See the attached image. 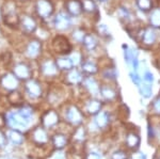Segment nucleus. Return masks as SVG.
Masks as SVG:
<instances>
[{
    "mask_svg": "<svg viewBox=\"0 0 160 159\" xmlns=\"http://www.w3.org/2000/svg\"><path fill=\"white\" fill-rule=\"evenodd\" d=\"M33 113V110L30 107H22L17 112L10 113L7 117V123L13 129L26 130L29 125V120Z\"/></svg>",
    "mask_w": 160,
    "mask_h": 159,
    "instance_id": "1",
    "label": "nucleus"
},
{
    "mask_svg": "<svg viewBox=\"0 0 160 159\" xmlns=\"http://www.w3.org/2000/svg\"><path fill=\"white\" fill-rule=\"evenodd\" d=\"M52 47L56 50V52L62 53V55H66L72 50V45L69 41L63 35H59L55 37L52 41Z\"/></svg>",
    "mask_w": 160,
    "mask_h": 159,
    "instance_id": "2",
    "label": "nucleus"
},
{
    "mask_svg": "<svg viewBox=\"0 0 160 159\" xmlns=\"http://www.w3.org/2000/svg\"><path fill=\"white\" fill-rule=\"evenodd\" d=\"M35 10L41 18H47L53 13V6L49 0H38Z\"/></svg>",
    "mask_w": 160,
    "mask_h": 159,
    "instance_id": "3",
    "label": "nucleus"
},
{
    "mask_svg": "<svg viewBox=\"0 0 160 159\" xmlns=\"http://www.w3.org/2000/svg\"><path fill=\"white\" fill-rule=\"evenodd\" d=\"M0 83L4 89L9 90V91H14L18 87V79L14 74H6L1 77Z\"/></svg>",
    "mask_w": 160,
    "mask_h": 159,
    "instance_id": "4",
    "label": "nucleus"
},
{
    "mask_svg": "<svg viewBox=\"0 0 160 159\" xmlns=\"http://www.w3.org/2000/svg\"><path fill=\"white\" fill-rule=\"evenodd\" d=\"M13 74L16 76L17 79H20V80H29L31 76V71L27 64L18 63L14 66Z\"/></svg>",
    "mask_w": 160,
    "mask_h": 159,
    "instance_id": "5",
    "label": "nucleus"
},
{
    "mask_svg": "<svg viewBox=\"0 0 160 159\" xmlns=\"http://www.w3.org/2000/svg\"><path fill=\"white\" fill-rule=\"evenodd\" d=\"M69 26H71V18H69L68 14H66L64 12L59 13L55 18L56 29L60 30V31H64V30L68 29Z\"/></svg>",
    "mask_w": 160,
    "mask_h": 159,
    "instance_id": "6",
    "label": "nucleus"
},
{
    "mask_svg": "<svg viewBox=\"0 0 160 159\" xmlns=\"http://www.w3.org/2000/svg\"><path fill=\"white\" fill-rule=\"evenodd\" d=\"M66 119L69 123H72L73 125H79L83 120V115H82L81 111L76 108V107H71L68 111H66Z\"/></svg>",
    "mask_w": 160,
    "mask_h": 159,
    "instance_id": "7",
    "label": "nucleus"
},
{
    "mask_svg": "<svg viewBox=\"0 0 160 159\" xmlns=\"http://www.w3.org/2000/svg\"><path fill=\"white\" fill-rule=\"evenodd\" d=\"M26 91L29 94L31 97L33 98H38L42 94V88H41V84L38 82L37 80H33V79H29L26 83Z\"/></svg>",
    "mask_w": 160,
    "mask_h": 159,
    "instance_id": "8",
    "label": "nucleus"
},
{
    "mask_svg": "<svg viewBox=\"0 0 160 159\" xmlns=\"http://www.w3.org/2000/svg\"><path fill=\"white\" fill-rule=\"evenodd\" d=\"M19 25L22 26V31L28 33V34H31L37 30V22L34 20V18H32L31 16H28V15H25L22 19H20Z\"/></svg>",
    "mask_w": 160,
    "mask_h": 159,
    "instance_id": "9",
    "label": "nucleus"
},
{
    "mask_svg": "<svg viewBox=\"0 0 160 159\" xmlns=\"http://www.w3.org/2000/svg\"><path fill=\"white\" fill-rule=\"evenodd\" d=\"M68 12L73 16H78L82 12V2L80 0H68L65 3Z\"/></svg>",
    "mask_w": 160,
    "mask_h": 159,
    "instance_id": "10",
    "label": "nucleus"
},
{
    "mask_svg": "<svg viewBox=\"0 0 160 159\" xmlns=\"http://www.w3.org/2000/svg\"><path fill=\"white\" fill-rule=\"evenodd\" d=\"M43 125L46 127H51L55 126L57 123L59 122V115L56 111L53 110H49V111L45 112L42 117Z\"/></svg>",
    "mask_w": 160,
    "mask_h": 159,
    "instance_id": "11",
    "label": "nucleus"
},
{
    "mask_svg": "<svg viewBox=\"0 0 160 159\" xmlns=\"http://www.w3.org/2000/svg\"><path fill=\"white\" fill-rule=\"evenodd\" d=\"M31 138L37 144H45L48 141V137L47 134H46L45 129L43 127H37L32 132V135H31Z\"/></svg>",
    "mask_w": 160,
    "mask_h": 159,
    "instance_id": "12",
    "label": "nucleus"
},
{
    "mask_svg": "<svg viewBox=\"0 0 160 159\" xmlns=\"http://www.w3.org/2000/svg\"><path fill=\"white\" fill-rule=\"evenodd\" d=\"M4 22L9 27H17L20 22V19L14 9H10L6 15H4Z\"/></svg>",
    "mask_w": 160,
    "mask_h": 159,
    "instance_id": "13",
    "label": "nucleus"
},
{
    "mask_svg": "<svg viewBox=\"0 0 160 159\" xmlns=\"http://www.w3.org/2000/svg\"><path fill=\"white\" fill-rule=\"evenodd\" d=\"M41 49H42V46H41V43L37 40H33L29 43L27 47V55L29 56L30 58L34 59L38 57V55L41 53Z\"/></svg>",
    "mask_w": 160,
    "mask_h": 159,
    "instance_id": "14",
    "label": "nucleus"
},
{
    "mask_svg": "<svg viewBox=\"0 0 160 159\" xmlns=\"http://www.w3.org/2000/svg\"><path fill=\"white\" fill-rule=\"evenodd\" d=\"M58 70L59 68L57 64L51 62V61H46L42 65V72L46 76H55L58 73Z\"/></svg>",
    "mask_w": 160,
    "mask_h": 159,
    "instance_id": "15",
    "label": "nucleus"
},
{
    "mask_svg": "<svg viewBox=\"0 0 160 159\" xmlns=\"http://www.w3.org/2000/svg\"><path fill=\"white\" fill-rule=\"evenodd\" d=\"M126 144L131 150L137 148L139 147V144H140V137L137 134H135V132H130L126 137Z\"/></svg>",
    "mask_w": 160,
    "mask_h": 159,
    "instance_id": "16",
    "label": "nucleus"
},
{
    "mask_svg": "<svg viewBox=\"0 0 160 159\" xmlns=\"http://www.w3.org/2000/svg\"><path fill=\"white\" fill-rule=\"evenodd\" d=\"M156 41V33L152 29H146L142 34V42L146 45H153Z\"/></svg>",
    "mask_w": 160,
    "mask_h": 159,
    "instance_id": "17",
    "label": "nucleus"
},
{
    "mask_svg": "<svg viewBox=\"0 0 160 159\" xmlns=\"http://www.w3.org/2000/svg\"><path fill=\"white\" fill-rule=\"evenodd\" d=\"M56 64L58 66L59 70H63V71H69L72 67H73V63H72V60L69 58H59L57 59Z\"/></svg>",
    "mask_w": 160,
    "mask_h": 159,
    "instance_id": "18",
    "label": "nucleus"
},
{
    "mask_svg": "<svg viewBox=\"0 0 160 159\" xmlns=\"http://www.w3.org/2000/svg\"><path fill=\"white\" fill-rule=\"evenodd\" d=\"M95 122H96L97 126L99 128H104L108 125L109 123V115H108L107 112H98L96 115V119H95Z\"/></svg>",
    "mask_w": 160,
    "mask_h": 159,
    "instance_id": "19",
    "label": "nucleus"
},
{
    "mask_svg": "<svg viewBox=\"0 0 160 159\" xmlns=\"http://www.w3.org/2000/svg\"><path fill=\"white\" fill-rule=\"evenodd\" d=\"M52 144L55 145L56 148H63L66 145V143H68V139H66V137L64 135H61V134H58V135H55L52 137Z\"/></svg>",
    "mask_w": 160,
    "mask_h": 159,
    "instance_id": "20",
    "label": "nucleus"
},
{
    "mask_svg": "<svg viewBox=\"0 0 160 159\" xmlns=\"http://www.w3.org/2000/svg\"><path fill=\"white\" fill-rule=\"evenodd\" d=\"M82 80V76L77 70H72L66 77V81L69 84H77Z\"/></svg>",
    "mask_w": 160,
    "mask_h": 159,
    "instance_id": "21",
    "label": "nucleus"
},
{
    "mask_svg": "<svg viewBox=\"0 0 160 159\" xmlns=\"http://www.w3.org/2000/svg\"><path fill=\"white\" fill-rule=\"evenodd\" d=\"M9 139L12 141V143L19 145L24 142V136H22V134L19 130L13 129L9 132Z\"/></svg>",
    "mask_w": 160,
    "mask_h": 159,
    "instance_id": "22",
    "label": "nucleus"
},
{
    "mask_svg": "<svg viewBox=\"0 0 160 159\" xmlns=\"http://www.w3.org/2000/svg\"><path fill=\"white\" fill-rule=\"evenodd\" d=\"M100 108H102V104L100 102L96 101V99H92L87 104V111L91 114H96L99 112Z\"/></svg>",
    "mask_w": 160,
    "mask_h": 159,
    "instance_id": "23",
    "label": "nucleus"
},
{
    "mask_svg": "<svg viewBox=\"0 0 160 159\" xmlns=\"http://www.w3.org/2000/svg\"><path fill=\"white\" fill-rule=\"evenodd\" d=\"M8 99H9V102H11L12 105H22V102H24L22 95L19 93V92H17L16 90L11 91V93H10L9 96H8Z\"/></svg>",
    "mask_w": 160,
    "mask_h": 159,
    "instance_id": "24",
    "label": "nucleus"
},
{
    "mask_svg": "<svg viewBox=\"0 0 160 159\" xmlns=\"http://www.w3.org/2000/svg\"><path fill=\"white\" fill-rule=\"evenodd\" d=\"M84 86H86V88L89 90V91L91 92L92 94H94V95H96V94L99 92L98 86H97L96 81H95L93 78L84 79Z\"/></svg>",
    "mask_w": 160,
    "mask_h": 159,
    "instance_id": "25",
    "label": "nucleus"
},
{
    "mask_svg": "<svg viewBox=\"0 0 160 159\" xmlns=\"http://www.w3.org/2000/svg\"><path fill=\"white\" fill-rule=\"evenodd\" d=\"M82 42H83V45L86 46L89 50L95 49L97 46V40L95 38V37H93L91 34H86V37H84Z\"/></svg>",
    "mask_w": 160,
    "mask_h": 159,
    "instance_id": "26",
    "label": "nucleus"
},
{
    "mask_svg": "<svg viewBox=\"0 0 160 159\" xmlns=\"http://www.w3.org/2000/svg\"><path fill=\"white\" fill-rule=\"evenodd\" d=\"M149 20H151V24L153 27H160V9H155L152 11Z\"/></svg>",
    "mask_w": 160,
    "mask_h": 159,
    "instance_id": "27",
    "label": "nucleus"
},
{
    "mask_svg": "<svg viewBox=\"0 0 160 159\" xmlns=\"http://www.w3.org/2000/svg\"><path fill=\"white\" fill-rule=\"evenodd\" d=\"M82 71L84 73L89 74V75H93V74H96L98 68H97L96 64L93 62H84L82 64Z\"/></svg>",
    "mask_w": 160,
    "mask_h": 159,
    "instance_id": "28",
    "label": "nucleus"
},
{
    "mask_svg": "<svg viewBox=\"0 0 160 159\" xmlns=\"http://www.w3.org/2000/svg\"><path fill=\"white\" fill-rule=\"evenodd\" d=\"M99 91H100V93H102V95L104 96L106 99H109V101L113 99L115 97V95H117L114 90L109 88V87H102Z\"/></svg>",
    "mask_w": 160,
    "mask_h": 159,
    "instance_id": "29",
    "label": "nucleus"
},
{
    "mask_svg": "<svg viewBox=\"0 0 160 159\" xmlns=\"http://www.w3.org/2000/svg\"><path fill=\"white\" fill-rule=\"evenodd\" d=\"M82 9L86 12L92 13L96 10V4L93 0H83L82 1Z\"/></svg>",
    "mask_w": 160,
    "mask_h": 159,
    "instance_id": "30",
    "label": "nucleus"
},
{
    "mask_svg": "<svg viewBox=\"0 0 160 159\" xmlns=\"http://www.w3.org/2000/svg\"><path fill=\"white\" fill-rule=\"evenodd\" d=\"M140 92L142 96L145 97V98H148L152 95V83L145 82L144 84L140 86Z\"/></svg>",
    "mask_w": 160,
    "mask_h": 159,
    "instance_id": "31",
    "label": "nucleus"
},
{
    "mask_svg": "<svg viewBox=\"0 0 160 159\" xmlns=\"http://www.w3.org/2000/svg\"><path fill=\"white\" fill-rule=\"evenodd\" d=\"M137 6L142 11H148L152 9V1L151 0H137Z\"/></svg>",
    "mask_w": 160,
    "mask_h": 159,
    "instance_id": "32",
    "label": "nucleus"
},
{
    "mask_svg": "<svg viewBox=\"0 0 160 159\" xmlns=\"http://www.w3.org/2000/svg\"><path fill=\"white\" fill-rule=\"evenodd\" d=\"M84 136H86V130L82 127H80L76 130V132H75V135H74V138L76 141H83Z\"/></svg>",
    "mask_w": 160,
    "mask_h": 159,
    "instance_id": "33",
    "label": "nucleus"
},
{
    "mask_svg": "<svg viewBox=\"0 0 160 159\" xmlns=\"http://www.w3.org/2000/svg\"><path fill=\"white\" fill-rule=\"evenodd\" d=\"M118 14H120V18L125 20V22H129L130 19V14L129 12L127 11L126 9H124V7H122V9L120 10V12H118Z\"/></svg>",
    "mask_w": 160,
    "mask_h": 159,
    "instance_id": "34",
    "label": "nucleus"
},
{
    "mask_svg": "<svg viewBox=\"0 0 160 159\" xmlns=\"http://www.w3.org/2000/svg\"><path fill=\"white\" fill-rule=\"evenodd\" d=\"M111 159H127V154L123 151H118V152L112 154Z\"/></svg>",
    "mask_w": 160,
    "mask_h": 159,
    "instance_id": "35",
    "label": "nucleus"
},
{
    "mask_svg": "<svg viewBox=\"0 0 160 159\" xmlns=\"http://www.w3.org/2000/svg\"><path fill=\"white\" fill-rule=\"evenodd\" d=\"M84 37H86V34H84V32L82 31V30H76V31L74 32V37L75 40L79 41V42H82L83 41Z\"/></svg>",
    "mask_w": 160,
    "mask_h": 159,
    "instance_id": "36",
    "label": "nucleus"
},
{
    "mask_svg": "<svg viewBox=\"0 0 160 159\" xmlns=\"http://www.w3.org/2000/svg\"><path fill=\"white\" fill-rule=\"evenodd\" d=\"M72 60V63H73V65H77V64L80 63V60H81V56H80L79 52H75L72 55V57L69 58Z\"/></svg>",
    "mask_w": 160,
    "mask_h": 159,
    "instance_id": "37",
    "label": "nucleus"
},
{
    "mask_svg": "<svg viewBox=\"0 0 160 159\" xmlns=\"http://www.w3.org/2000/svg\"><path fill=\"white\" fill-rule=\"evenodd\" d=\"M98 32H99V34H102V35H109L110 34L109 30H108V28L106 25L98 26Z\"/></svg>",
    "mask_w": 160,
    "mask_h": 159,
    "instance_id": "38",
    "label": "nucleus"
},
{
    "mask_svg": "<svg viewBox=\"0 0 160 159\" xmlns=\"http://www.w3.org/2000/svg\"><path fill=\"white\" fill-rule=\"evenodd\" d=\"M104 76L106 78L114 79L115 78V71L113 70V68H108V70L104 73Z\"/></svg>",
    "mask_w": 160,
    "mask_h": 159,
    "instance_id": "39",
    "label": "nucleus"
},
{
    "mask_svg": "<svg viewBox=\"0 0 160 159\" xmlns=\"http://www.w3.org/2000/svg\"><path fill=\"white\" fill-rule=\"evenodd\" d=\"M153 80H154L153 74L149 73V72H146L145 75H144V81L148 83H153Z\"/></svg>",
    "mask_w": 160,
    "mask_h": 159,
    "instance_id": "40",
    "label": "nucleus"
},
{
    "mask_svg": "<svg viewBox=\"0 0 160 159\" xmlns=\"http://www.w3.org/2000/svg\"><path fill=\"white\" fill-rule=\"evenodd\" d=\"M6 142H7V137L3 132L0 130V147H3L6 145Z\"/></svg>",
    "mask_w": 160,
    "mask_h": 159,
    "instance_id": "41",
    "label": "nucleus"
},
{
    "mask_svg": "<svg viewBox=\"0 0 160 159\" xmlns=\"http://www.w3.org/2000/svg\"><path fill=\"white\" fill-rule=\"evenodd\" d=\"M86 159H102L100 158V155L97 153H90L87 155V158Z\"/></svg>",
    "mask_w": 160,
    "mask_h": 159,
    "instance_id": "42",
    "label": "nucleus"
},
{
    "mask_svg": "<svg viewBox=\"0 0 160 159\" xmlns=\"http://www.w3.org/2000/svg\"><path fill=\"white\" fill-rule=\"evenodd\" d=\"M130 77H131V79H132V81L135 82L136 84H140V78H139V76H138V74H137V72L135 74H130Z\"/></svg>",
    "mask_w": 160,
    "mask_h": 159,
    "instance_id": "43",
    "label": "nucleus"
},
{
    "mask_svg": "<svg viewBox=\"0 0 160 159\" xmlns=\"http://www.w3.org/2000/svg\"><path fill=\"white\" fill-rule=\"evenodd\" d=\"M131 159H146V156L143 153H136L132 155Z\"/></svg>",
    "mask_w": 160,
    "mask_h": 159,
    "instance_id": "44",
    "label": "nucleus"
},
{
    "mask_svg": "<svg viewBox=\"0 0 160 159\" xmlns=\"http://www.w3.org/2000/svg\"><path fill=\"white\" fill-rule=\"evenodd\" d=\"M7 125V117L3 114L0 113V128L4 127Z\"/></svg>",
    "mask_w": 160,
    "mask_h": 159,
    "instance_id": "45",
    "label": "nucleus"
},
{
    "mask_svg": "<svg viewBox=\"0 0 160 159\" xmlns=\"http://www.w3.org/2000/svg\"><path fill=\"white\" fill-rule=\"evenodd\" d=\"M154 109L160 113V98L156 99V101L154 102Z\"/></svg>",
    "mask_w": 160,
    "mask_h": 159,
    "instance_id": "46",
    "label": "nucleus"
},
{
    "mask_svg": "<svg viewBox=\"0 0 160 159\" xmlns=\"http://www.w3.org/2000/svg\"><path fill=\"white\" fill-rule=\"evenodd\" d=\"M155 159H160V152L156 154V156H155Z\"/></svg>",
    "mask_w": 160,
    "mask_h": 159,
    "instance_id": "47",
    "label": "nucleus"
},
{
    "mask_svg": "<svg viewBox=\"0 0 160 159\" xmlns=\"http://www.w3.org/2000/svg\"><path fill=\"white\" fill-rule=\"evenodd\" d=\"M0 18H1V11H0Z\"/></svg>",
    "mask_w": 160,
    "mask_h": 159,
    "instance_id": "48",
    "label": "nucleus"
},
{
    "mask_svg": "<svg viewBox=\"0 0 160 159\" xmlns=\"http://www.w3.org/2000/svg\"><path fill=\"white\" fill-rule=\"evenodd\" d=\"M100 1H106V0H100Z\"/></svg>",
    "mask_w": 160,
    "mask_h": 159,
    "instance_id": "49",
    "label": "nucleus"
}]
</instances>
